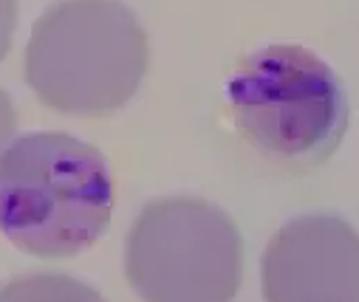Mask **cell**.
Here are the masks:
<instances>
[{"mask_svg": "<svg viewBox=\"0 0 359 302\" xmlns=\"http://www.w3.org/2000/svg\"><path fill=\"white\" fill-rule=\"evenodd\" d=\"M114 212L105 156L68 133H29L0 156V232L34 257L94 246Z\"/></svg>", "mask_w": 359, "mask_h": 302, "instance_id": "1", "label": "cell"}, {"mask_svg": "<svg viewBox=\"0 0 359 302\" xmlns=\"http://www.w3.org/2000/svg\"><path fill=\"white\" fill-rule=\"evenodd\" d=\"M147 57V34L125 4L62 0L32 29L26 82L54 111L102 116L139 90Z\"/></svg>", "mask_w": 359, "mask_h": 302, "instance_id": "2", "label": "cell"}, {"mask_svg": "<svg viewBox=\"0 0 359 302\" xmlns=\"http://www.w3.org/2000/svg\"><path fill=\"white\" fill-rule=\"evenodd\" d=\"M235 128L286 170L325 164L348 130V96L309 48L269 46L243 57L226 85Z\"/></svg>", "mask_w": 359, "mask_h": 302, "instance_id": "3", "label": "cell"}, {"mask_svg": "<svg viewBox=\"0 0 359 302\" xmlns=\"http://www.w3.org/2000/svg\"><path fill=\"white\" fill-rule=\"evenodd\" d=\"M125 274L142 302H232L243 280V240L204 198H158L128 232Z\"/></svg>", "mask_w": 359, "mask_h": 302, "instance_id": "4", "label": "cell"}, {"mask_svg": "<svg viewBox=\"0 0 359 302\" xmlns=\"http://www.w3.org/2000/svg\"><path fill=\"white\" fill-rule=\"evenodd\" d=\"M266 302H359V235L328 212L289 221L260 263Z\"/></svg>", "mask_w": 359, "mask_h": 302, "instance_id": "5", "label": "cell"}, {"mask_svg": "<svg viewBox=\"0 0 359 302\" xmlns=\"http://www.w3.org/2000/svg\"><path fill=\"white\" fill-rule=\"evenodd\" d=\"M0 302H105L91 285L68 274H32L0 285Z\"/></svg>", "mask_w": 359, "mask_h": 302, "instance_id": "6", "label": "cell"}, {"mask_svg": "<svg viewBox=\"0 0 359 302\" xmlns=\"http://www.w3.org/2000/svg\"><path fill=\"white\" fill-rule=\"evenodd\" d=\"M15 26H18V0H0V60L12 48Z\"/></svg>", "mask_w": 359, "mask_h": 302, "instance_id": "7", "label": "cell"}, {"mask_svg": "<svg viewBox=\"0 0 359 302\" xmlns=\"http://www.w3.org/2000/svg\"><path fill=\"white\" fill-rule=\"evenodd\" d=\"M18 128V111L12 105V99L6 90H0V147L9 142V136L15 133Z\"/></svg>", "mask_w": 359, "mask_h": 302, "instance_id": "8", "label": "cell"}]
</instances>
